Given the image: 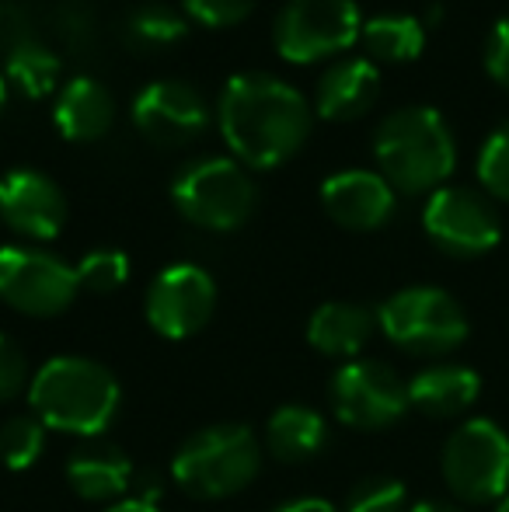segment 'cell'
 <instances>
[{
    "mask_svg": "<svg viewBox=\"0 0 509 512\" xmlns=\"http://www.w3.org/2000/svg\"><path fill=\"white\" fill-rule=\"evenodd\" d=\"M217 126L227 150L248 171L286 164L307 143L314 105L272 74H234L217 98Z\"/></svg>",
    "mask_w": 509,
    "mask_h": 512,
    "instance_id": "1",
    "label": "cell"
},
{
    "mask_svg": "<svg viewBox=\"0 0 509 512\" xmlns=\"http://www.w3.org/2000/svg\"><path fill=\"white\" fill-rule=\"evenodd\" d=\"M28 405L46 429L98 439L119 415L123 387L116 373L95 359L56 356L32 373Z\"/></svg>",
    "mask_w": 509,
    "mask_h": 512,
    "instance_id": "2",
    "label": "cell"
},
{
    "mask_svg": "<svg viewBox=\"0 0 509 512\" xmlns=\"http://www.w3.org/2000/svg\"><path fill=\"white\" fill-rule=\"evenodd\" d=\"M377 171L394 192L422 196L447 185L457 168V143L447 119L429 105L394 108L374 133Z\"/></svg>",
    "mask_w": 509,
    "mask_h": 512,
    "instance_id": "3",
    "label": "cell"
},
{
    "mask_svg": "<svg viewBox=\"0 0 509 512\" xmlns=\"http://www.w3.org/2000/svg\"><path fill=\"white\" fill-rule=\"evenodd\" d=\"M262 471V443L248 425H206L178 446L171 478L192 499H231Z\"/></svg>",
    "mask_w": 509,
    "mask_h": 512,
    "instance_id": "4",
    "label": "cell"
},
{
    "mask_svg": "<svg viewBox=\"0 0 509 512\" xmlns=\"http://www.w3.org/2000/svg\"><path fill=\"white\" fill-rule=\"evenodd\" d=\"M171 203L196 227L227 234L245 227L255 213L258 189L248 168L234 157H199L175 175Z\"/></svg>",
    "mask_w": 509,
    "mask_h": 512,
    "instance_id": "5",
    "label": "cell"
},
{
    "mask_svg": "<svg viewBox=\"0 0 509 512\" xmlns=\"http://www.w3.org/2000/svg\"><path fill=\"white\" fill-rule=\"evenodd\" d=\"M363 21L356 0H286L272 25V46L293 67H311L353 49Z\"/></svg>",
    "mask_w": 509,
    "mask_h": 512,
    "instance_id": "6",
    "label": "cell"
},
{
    "mask_svg": "<svg viewBox=\"0 0 509 512\" xmlns=\"http://www.w3.org/2000/svg\"><path fill=\"white\" fill-rule=\"evenodd\" d=\"M377 328L412 356H447L468 338V314L436 286H408L377 310Z\"/></svg>",
    "mask_w": 509,
    "mask_h": 512,
    "instance_id": "7",
    "label": "cell"
},
{
    "mask_svg": "<svg viewBox=\"0 0 509 512\" xmlns=\"http://www.w3.org/2000/svg\"><path fill=\"white\" fill-rule=\"evenodd\" d=\"M443 481L461 502L485 506L509 492V436L492 418L457 425L443 443Z\"/></svg>",
    "mask_w": 509,
    "mask_h": 512,
    "instance_id": "8",
    "label": "cell"
},
{
    "mask_svg": "<svg viewBox=\"0 0 509 512\" xmlns=\"http://www.w3.org/2000/svg\"><path fill=\"white\" fill-rule=\"evenodd\" d=\"M81 293L77 265L32 244L0 248V300L28 317L63 314Z\"/></svg>",
    "mask_w": 509,
    "mask_h": 512,
    "instance_id": "9",
    "label": "cell"
},
{
    "mask_svg": "<svg viewBox=\"0 0 509 512\" xmlns=\"http://www.w3.org/2000/svg\"><path fill=\"white\" fill-rule=\"evenodd\" d=\"M422 227L429 241L454 258H478L492 251L503 237L499 213L482 192L464 185H443L426 199Z\"/></svg>",
    "mask_w": 509,
    "mask_h": 512,
    "instance_id": "10",
    "label": "cell"
},
{
    "mask_svg": "<svg viewBox=\"0 0 509 512\" xmlns=\"http://www.w3.org/2000/svg\"><path fill=\"white\" fill-rule=\"evenodd\" d=\"M332 408L342 425L377 432L394 425L408 408V384L377 359H353L332 377Z\"/></svg>",
    "mask_w": 509,
    "mask_h": 512,
    "instance_id": "11",
    "label": "cell"
},
{
    "mask_svg": "<svg viewBox=\"0 0 509 512\" xmlns=\"http://www.w3.org/2000/svg\"><path fill=\"white\" fill-rule=\"evenodd\" d=\"M129 112L143 140L164 150L189 147L210 129V102L203 98V91L175 77L143 84Z\"/></svg>",
    "mask_w": 509,
    "mask_h": 512,
    "instance_id": "12",
    "label": "cell"
},
{
    "mask_svg": "<svg viewBox=\"0 0 509 512\" xmlns=\"http://www.w3.org/2000/svg\"><path fill=\"white\" fill-rule=\"evenodd\" d=\"M217 307V283L203 265L175 262L147 286V321L164 338H189L203 331Z\"/></svg>",
    "mask_w": 509,
    "mask_h": 512,
    "instance_id": "13",
    "label": "cell"
},
{
    "mask_svg": "<svg viewBox=\"0 0 509 512\" xmlns=\"http://www.w3.org/2000/svg\"><path fill=\"white\" fill-rule=\"evenodd\" d=\"M0 220L25 241H53L67 223V199L49 175L14 168L0 175Z\"/></svg>",
    "mask_w": 509,
    "mask_h": 512,
    "instance_id": "14",
    "label": "cell"
},
{
    "mask_svg": "<svg viewBox=\"0 0 509 512\" xmlns=\"http://www.w3.org/2000/svg\"><path fill=\"white\" fill-rule=\"evenodd\" d=\"M321 206L346 230H377L394 216L398 192L381 171L349 168L321 182Z\"/></svg>",
    "mask_w": 509,
    "mask_h": 512,
    "instance_id": "15",
    "label": "cell"
},
{
    "mask_svg": "<svg viewBox=\"0 0 509 512\" xmlns=\"http://www.w3.org/2000/svg\"><path fill=\"white\" fill-rule=\"evenodd\" d=\"M381 95V70L367 56L335 60L314 84V115L325 122H353L374 108Z\"/></svg>",
    "mask_w": 509,
    "mask_h": 512,
    "instance_id": "16",
    "label": "cell"
},
{
    "mask_svg": "<svg viewBox=\"0 0 509 512\" xmlns=\"http://www.w3.org/2000/svg\"><path fill=\"white\" fill-rule=\"evenodd\" d=\"M53 122L63 140L70 143H95L116 122V98L98 77L77 74L56 91Z\"/></svg>",
    "mask_w": 509,
    "mask_h": 512,
    "instance_id": "17",
    "label": "cell"
},
{
    "mask_svg": "<svg viewBox=\"0 0 509 512\" xmlns=\"http://www.w3.org/2000/svg\"><path fill=\"white\" fill-rule=\"evenodd\" d=\"M67 485L84 502H119L133 485V464L119 446L88 439L67 460Z\"/></svg>",
    "mask_w": 509,
    "mask_h": 512,
    "instance_id": "18",
    "label": "cell"
},
{
    "mask_svg": "<svg viewBox=\"0 0 509 512\" xmlns=\"http://www.w3.org/2000/svg\"><path fill=\"white\" fill-rule=\"evenodd\" d=\"M377 314L360 304H346V300H332L321 304L307 321V342L332 359H349L353 363L367 342L374 338Z\"/></svg>",
    "mask_w": 509,
    "mask_h": 512,
    "instance_id": "19",
    "label": "cell"
},
{
    "mask_svg": "<svg viewBox=\"0 0 509 512\" xmlns=\"http://www.w3.org/2000/svg\"><path fill=\"white\" fill-rule=\"evenodd\" d=\"M478 391H482V377L471 366L440 363L426 366L408 380V405L419 408L422 415L450 418L475 405Z\"/></svg>",
    "mask_w": 509,
    "mask_h": 512,
    "instance_id": "20",
    "label": "cell"
},
{
    "mask_svg": "<svg viewBox=\"0 0 509 512\" xmlns=\"http://www.w3.org/2000/svg\"><path fill=\"white\" fill-rule=\"evenodd\" d=\"M328 443V422L321 411L307 405H283L272 411L265 425V446L283 464H300L321 453Z\"/></svg>",
    "mask_w": 509,
    "mask_h": 512,
    "instance_id": "21",
    "label": "cell"
},
{
    "mask_svg": "<svg viewBox=\"0 0 509 512\" xmlns=\"http://www.w3.org/2000/svg\"><path fill=\"white\" fill-rule=\"evenodd\" d=\"M63 63L42 39H28L4 53V81L28 102H42L53 91H60Z\"/></svg>",
    "mask_w": 509,
    "mask_h": 512,
    "instance_id": "22",
    "label": "cell"
},
{
    "mask_svg": "<svg viewBox=\"0 0 509 512\" xmlns=\"http://www.w3.org/2000/svg\"><path fill=\"white\" fill-rule=\"evenodd\" d=\"M360 46L374 63H412L426 49V25L415 14H374L363 21Z\"/></svg>",
    "mask_w": 509,
    "mask_h": 512,
    "instance_id": "23",
    "label": "cell"
},
{
    "mask_svg": "<svg viewBox=\"0 0 509 512\" xmlns=\"http://www.w3.org/2000/svg\"><path fill=\"white\" fill-rule=\"evenodd\" d=\"M126 28H129V39L140 42V46L168 49L185 39V32H189V14L171 4H143L129 14Z\"/></svg>",
    "mask_w": 509,
    "mask_h": 512,
    "instance_id": "24",
    "label": "cell"
},
{
    "mask_svg": "<svg viewBox=\"0 0 509 512\" xmlns=\"http://www.w3.org/2000/svg\"><path fill=\"white\" fill-rule=\"evenodd\" d=\"M46 446V425L35 415H14L0 425V460L11 471H28L42 457Z\"/></svg>",
    "mask_w": 509,
    "mask_h": 512,
    "instance_id": "25",
    "label": "cell"
},
{
    "mask_svg": "<svg viewBox=\"0 0 509 512\" xmlns=\"http://www.w3.org/2000/svg\"><path fill=\"white\" fill-rule=\"evenodd\" d=\"M129 279V258L119 248H95L77 262V283L88 293H116Z\"/></svg>",
    "mask_w": 509,
    "mask_h": 512,
    "instance_id": "26",
    "label": "cell"
},
{
    "mask_svg": "<svg viewBox=\"0 0 509 512\" xmlns=\"http://www.w3.org/2000/svg\"><path fill=\"white\" fill-rule=\"evenodd\" d=\"M478 182L489 192L492 199H503L509 203V122L499 129H492L489 140L478 150Z\"/></svg>",
    "mask_w": 509,
    "mask_h": 512,
    "instance_id": "27",
    "label": "cell"
},
{
    "mask_svg": "<svg viewBox=\"0 0 509 512\" xmlns=\"http://www.w3.org/2000/svg\"><path fill=\"white\" fill-rule=\"evenodd\" d=\"M346 512H408V492L398 478H363L349 492Z\"/></svg>",
    "mask_w": 509,
    "mask_h": 512,
    "instance_id": "28",
    "label": "cell"
},
{
    "mask_svg": "<svg viewBox=\"0 0 509 512\" xmlns=\"http://www.w3.org/2000/svg\"><path fill=\"white\" fill-rule=\"evenodd\" d=\"M258 7V0H182V11L189 21L206 28H234Z\"/></svg>",
    "mask_w": 509,
    "mask_h": 512,
    "instance_id": "29",
    "label": "cell"
},
{
    "mask_svg": "<svg viewBox=\"0 0 509 512\" xmlns=\"http://www.w3.org/2000/svg\"><path fill=\"white\" fill-rule=\"evenodd\" d=\"M53 28L67 46H91V39H95V11H91L88 0H63L56 7Z\"/></svg>",
    "mask_w": 509,
    "mask_h": 512,
    "instance_id": "30",
    "label": "cell"
},
{
    "mask_svg": "<svg viewBox=\"0 0 509 512\" xmlns=\"http://www.w3.org/2000/svg\"><path fill=\"white\" fill-rule=\"evenodd\" d=\"M32 373H28V356L11 335L0 331V401H14L21 391H28Z\"/></svg>",
    "mask_w": 509,
    "mask_h": 512,
    "instance_id": "31",
    "label": "cell"
},
{
    "mask_svg": "<svg viewBox=\"0 0 509 512\" xmlns=\"http://www.w3.org/2000/svg\"><path fill=\"white\" fill-rule=\"evenodd\" d=\"M485 70L492 81L509 88V14L492 25L489 39H485Z\"/></svg>",
    "mask_w": 509,
    "mask_h": 512,
    "instance_id": "32",
    "label": "cell"
},
{
    "mask_svg": "<svg viewBox=\"0 0 509 512\" xmlns=\"http://www.w3.org/2000/svg\"><path fill=\"white\" fill-rule=\"evenodd\" d=\"M28 39H35L32 14L21 4H14V0H0V46H4V53Z\"/></svg>",
    "mask_w": 509,
    "mask_h": 512,
    "instance_id": "33",
    "label": "cell"
},
{
    "mask_svg": "<svg viewBox=\"0 0 509 512\" xmlns=\"http://www.w3.org/2000/svg\"><path fill=\"white\" fill-rule=\"evenodd\" d=\"M272 512H339L328 499H318V495H304V499H290L283 506H276Z\"/></svg>",
    "mask_w": 509,
    "mask_h": 512,
    "instance_id": "34",
    "label": "cell"
},
{
    "mask_svg": "<svg viewBox=\"0 0 509 512\" xmlns=\"http://www.w3.org/2000/svg\"><path fill=\"white\" fill-rule=\"evenodd\" d=\"M105 512H161V509H157L154 502H143V499H119Z\"/></svg>",
    "mask_w": 509,
    "mask_h": 512,
    "instance_id": "35",
    "label": "cell"
},
{
    "mask_svg": "<svg viewBox=\"0 0 509 512\" xmlns=\"http://www.w3.org/2000/svg\"><path fill=\"white\" fill-rule=\"evenodd\" d=\"M408 512H461V509L447 506V502H419V506H412Z\"/></svg>",
    "mask_w": 509,
    "mask_h": 512,
    "instance_id": "36",
    "label": "cell"
},
{
    "mask_svg": "<svg viewBox=\"0 0 509 512\" xmlns=\"http://www.w3.org/2000/svg\"><path fill=\"white\" fill-rule=\"evenodd\" d=\"M7 95H11V88H7L4 70H0V115H4V108H7Z\"/></svg>",
    "mask_w": 509,
    "mask_h": 512,
    "instance_id": "37",
    "label": "cell"
},
{
    "mask_svg": "<svg viewBox=\"0 0 509 512\" xmlns=\"http://www.w3.org/2000/svg\"><path fill=\"white\" fill-rule=\"evenodd\" d=\"M496 512H509V495H506V499H499V509Z\"/></svg>",
    "mask_w": 509,
    "mask_h": 512,
    "instance_id": "38",
    "label": "cell"
}]
</instances>
